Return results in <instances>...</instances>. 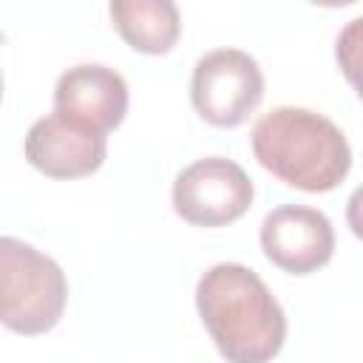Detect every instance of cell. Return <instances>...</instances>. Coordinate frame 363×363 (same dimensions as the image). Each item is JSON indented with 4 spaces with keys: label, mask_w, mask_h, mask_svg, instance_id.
<instances>
[{
    "label": "cell",
    "mask_w": 363,
    "mask_h": 363,
    "mask_svg": "<svg viewBox=\"0 0 363 363\" xmlns=\"http://www.w3.org/2000/svg\"><path fill=\"white\" fill-rule=\"evenodd\" d=\"M68 281L54 258L0 235V323L17 335H45L65 312Z\"/></svg>",
    "instance_id": "cell-3"
},
{
    "label": "cell",
    "mask_w": 363,
    "mask_h": 363,
    "mask_svg": "<svg viewBox=\"0 0 363 363\" xmlns=\"http://www.w3.org/2000/svg\"><path fill=\"white\" fill-rule=\"evenodd\" d=\"M264 255L289 275H309L329 264L335 252L332 221L303 204H281L261 224Z\"/></svg>",
    "instance_id": "cell-6"
},
{
    "label": "cell",
    "mask_w": 363,
    "mask_h": 363,
    "mask_svg": "<svg viewBox=\"0 0 363 363\" xmlns=\"http://www.w3.org/2000/svg\"><path fill=\"white\" fill-rule=\"evenodd\" d=\"M190 99L201 119L216 128L241 125L264 99V74L241 48L207 51L190 82Z\"/></svg>",
    "instance_id": "cell-4"
},
{
    "label": "cell",
    "mask_w": 363,
    "mask_h": 363,
    "mask_svg": "<svg viewBox=\"0 0 363 363\" xmlns=\"http://www.w3.org/2000/svg\"><path fill=\"white\" fill-rule=\"evenodd\" d=\"M252 179L224 156L187 164L173 182V210L196 227H224L238 221L252 204Z\"/></svg>",
    "instance_id": "cell-5"
},
{
    "label": "cell",
    "mask_w": 363,
    "mask_h": 363,
    "mask_svg": "<svg viewBox=\"0 0 363 363\" xmlns=\"http://www.w3.org/2000/svg\"><path fill=\"white\" fill-rule=\"evenodd\" d=\"M108 11L122 40L142 54H167L182 34L173 0H113Z\"/></svg>",
    "instance_id": "cell-9"
},
{
    "label": "cell",
    "mask_w": 363,
    "mask_h": 363,
    "mask_svg": "<svg viewBox=\"0 0 363 363\" xmlns=\"http://www.w3.org/2000/svg\"><path fill=\"white\" fill-rule=\"evenodd\" d=\"M196 309L227 363H269L286 337V315L244 264H216L196 284Z\"/></svg>",
    "instance_id": "cell-1"
},
{
    "label": "cell",
    "mask_w": 363,
    "mask_h": 363,
    "mask_svg": "<svg viewBox=\"0 0 363 363\" xmlns=\"http://www.w3.org/2000/svg\"><path fill=\"white\" fill-rule=\"evenodd\" d=\"M0 99H3V77H0Z\"/></svg>",
    "instance_id": "cell-10"
},
{
    "label": "cell",
    "mask_w": 363,
    "mask_h": 363,
    "mask_svg": "<svg viewBox=\"0 0 363 363\" xmlns=\"http://www.w3.org/2000/svg\"><path fill=\"white\" fill-rule=\"evenodd\" d=\"M54 113L96 133H108L128 113V82L119 71L99 62L74 65L57 79Z\"/></svg>",
    "instance_id": "cell-7"
},
{
    "label": "cell",
    "mask_w": 363,
    "mask_h": 363,
    "mask_svg": "<svg viewBox=\"0 0 363 363\" xmlns=\"http://www.w3.org/2000/svg\"><path fill=\"white\" fill-rule=\"evenodd\" d=\"M108 153L105 133L77 125L60 113L37 119L26 133V159L51 179H79L102 167Z\"/></svg>",
    "instance_id": "cell-8"
},
{
    "label": "cell",
    "mask_w": 363,
    "mask_h": 363,
    "mask_svg": "<svg viewBox=\"0 0 363 363\" xmlns=\"http://www.w3.org/2000/svg\"><path fill=\"white\" fill-rule=\"evenodd\" d=\"M250 139L261 167L306 193L335 190L352 167L343 130L312 108H272L255 122Z\"/></svg>",
    "instance_id": "cell-2"
}]
</instances>
